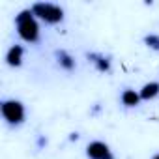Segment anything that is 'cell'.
Instances as JSON below:
<instances>
[{"label": "cell", "mask_w": 159, "mask_h": 159, "mask_svg": "<svg viewBox=\"0 0 159 159\" xmlns=\"http://www.w3.org/2000/svg\"><path fill=\"white\" fill-rule=\"evenodd\" d=\"M139 94H140V99H144V101H150V99L157 98V96H159V83H155V81L146 83V84L139 90Z\"/></svg>", "instance_id": "52a82bcc"}, {"label": "cell", "mask_w": 159, "mask_h": 159, "mask_svg": "<svg viewBox=\"0 0 159 159\" xmlns=\"http://www.w3.org/2000/svg\"><path fill=\"white\" fill-rule=\"evenodd\" d=\"M54 54H56V62H58L60 67H64L66 71H71V69L75 67V58H73L69 52H66V51H56Z\"/></svg>", "instance_id": "9c48e42d"}, {"label": "cell", "mask_w": 159, "mask_h": 159, "mask_svg": "<svg viewBox=\"0 0 159 159\" xmlns=\"http://www.w3.org/2000/svg\"><path fill=\"white\" fill-rule=\"evenodd\" d=\"M30 10L38 19L45 21L47 25H56L64 19V10L51 2H36V4H32Z\"/></svg>", "instance_id": "7a4b0ae2"}, {"label": "cell", "mask_w": 159, "mask_h": 159, "mask_svg": "<svg viewBox=\"0 0 159 159\" xmlns=\"http://www.w3.org/2000/svg\"><path fill=\"white\" fill-rule=\"evenodd\" d=\"M0 111H2V116L4 120L10 124V125H19L25 122V116H26V111H25V105L17 99H4L2 105H0Z\"/></svg>", "instance_id": "3957f363"}, {"label": "cell", "mask_w": 159, "mask_h": 159, "mask_svg": "<svg viewBox=\"0 0 159 159\" xmlns=\"http://www.w3.org/2000/svg\"><path fill=\"white\" fill-rule=\"evenodd\" d=\"M122 103L125 107H137L140 103V94L137 90H133V88H125L122 92Z\"/></svg>", "instance_id": "ba28073f"}, {"label": "cell", "mask_w": 159, "mask_h": 159, "mask_svg": "<svg viewBox=\"0 0 159 159\" xmlns=\"http://www.w3.org/2000/svg\"><path fill=\"white\" fill-rule=\"evenodd\" d=\"M88 60L96 66V69L98 71H101V73H105V71H109L111 69V60L107 58V56H103V54H98V52H88Z\"/></svg>", "instance_id": "8992f818"}, {"label": "cell", "mask_w": 159, "mask_h": 159, "mask_svg": "<svg viewBox=\"0 0 159 159\" xmlns=\"http://www.w3.org/2000/svg\"><path fill=\"white\" fill-rule=\"evenodd\" d=\"M152 159H159V153H155V155H153V157H152Z\"/></svg>", "instance_id": "8fae6325"}, {"label": "cell", "mask_w": 159, "mask_h": 159, "mask_svg": "<svg viewBox=\"0 0 159 159\" xmlns=\"http://www.w3.org/2000/svg\"><path fill=\"white\" fill-rule=\"evenodd\" d=\"M23 56H25V49L21 45H11L10 51L6 52V62L11 67H19L23 64Z\"/></svg>", "instance_id": "5b68a950"}, {"label": "cell", "mask_w": 159, "mask_h": 159, "mask_svg": "<svg viewBox=\"0 0 159 159\" xmlns=\"http://www.w3.org/2000/svg\"><path fill=\"white\" fill-rule=\"evenodd\" d=\"M15 26H17V34L21 39H25L28 43H36L39 39V25H38L32 10H23L15 17Z\"/></svg>", "instance_id": "6da1fadb"}, {"label": "cell", "mask_w": 159, "mask_h": 159, "mask_svg": "<svg viewBox=\"0 0 159 159\" xmlns=\"http://www.w3.org/2000/svg\"><path fill=\"white\" fill-rule=\"evenodd\" d=\"M144 43H146V47H150L153 51H159V34H148V36H144Z\"/></svg>", "instance_id": "30bf717a"}, {"label": "cell", "mask_w": 159, "mask_h": 159, "mask_svg": "<svg viewBox=\"0 0 159 159\" xmlns=\"http://www.w3.org/2000/svg\"><path fill=\"white\" fill-rule=\"evenodd\" d=\"M86 155H88L90 159H114L111 148H109L105 142H101V140L90 142V144L86 146Z\"/></svg>", "instance_id": "277c9868"}]
</instances>
